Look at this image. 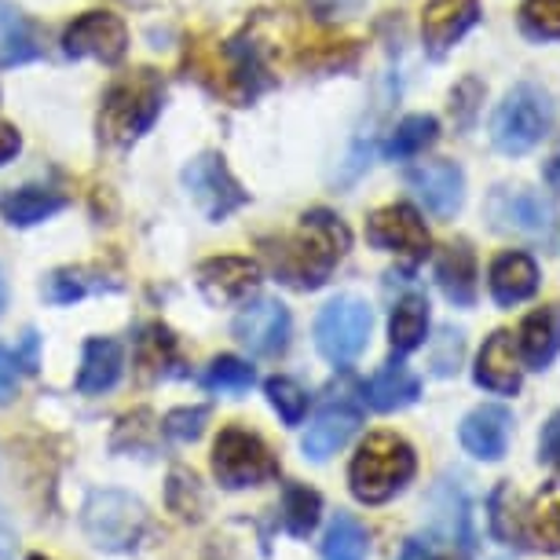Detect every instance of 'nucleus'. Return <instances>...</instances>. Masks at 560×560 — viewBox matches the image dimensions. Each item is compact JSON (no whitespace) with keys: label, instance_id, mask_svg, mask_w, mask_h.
<instances>
[{"label":"nucleus","instance_id":"obj_1","mask_svg":"<svg viewBox=\"0 0 560 560\" xmlns=\"http://www.w3.org/2000/svg\"><path fill=\"white\" fill-rule=\"evenodd\" d=\"M352 235H348L345 220L330 209H308L293 235L279 238L268 249L271 268L282 282L298 290H319L334 275L337 264L345 260Z\"/></svg>","mask_w":560,"mask_h":560},{"label":"nucleus","instance_id":"obj_2","mask_svg":"<svg viewBox=\"0 0 560 560\" xmlns=\"http://www.w3.org/2000/svg\"><path fill=\"white\" fill-rule=\"evenodd\" d=\"M165 107V84L154 70H129L107 89L100 107V140L110 147H132L154 129Z\"/></svg>","mask_w":560,"mask_h":560},{"label":"nucleus","instance_id":"obj_3","mask_svg":"<svg viewBox=\"0 0 560 560\" xmlns=\"http://www.w3.org/2000/svg\"><path fill=\"white\" fill-rule=\"evenodd\" d=\"M418 458L415 447L396 432H370L359 443L352 465H348V488L363 505H382L396 499L415 480Z\"/></svg>","mask_w":560,"mask_h":560},{"label":"nucleus","instance_id":"obj_4","mask_svg":"<svg viewBox=\"0 0 560 560\" xmlns=\"http://www.w3.org/2000/svg\"><path fill=\"white\" fill-rule=\"evenodd\" d=\"M557 107L553 96L535 81H521L505 92V100L491 114V143L505 158H521L535 151L553 132Z\"/></svg>","mask_w":560,"mask_h":560},{"label":"nucleus","instance_id":"obj_5","mask_svg":"<svg viewBox=\"0 0 560 560\" xmlns=\"http://www.w3.org/2000/svg\"><path fill=\"white\" fill-rule=\"evenodd\" d=\"M213 472L224 488L242 491V488H257V483L279 477V462H275L271 447L257 436V432L231 425L217 436Z\"/></svg>","mask_w":560,"mask_h":560},{"label":"nucleus","instance_id":"obj_6","mask_svg":"<svg viewBox=\"0 0 560 560\" xmlns=\"http://www.w3.org/2000/svg\"><path fill=\"white\" fill-rule=\"evenodd\" d=\"M374 330V312L359 298H337L315 319V348L334 366H348L363 355V348Z\"/></svg>","mask_w":560,"mask_h":560},{"label":"nucleus","instance_id":"obj_7","mask_svg":"<svg viewBox=\"0 0 560 560\" xmlns=\"http://www.w3.org/2000/svg\"><path fill=\"white\" fill-rule=\"evenodd\" d=\"M184 191L209 224H224L231 213H238V209L249 202V191L228 168L224 154H213V151L198 154L195 162L184 168Z\"/></svg>","mask_w":560,"mask_h":560},{"label":"nucleus","instance_id":"obj_8","mask_svg":"<svg viewBox=\"0 0 560 560\" xmlns=\"http://www.w3.org/2000/svg\"><path fill=\"white\" fill-rule=\"evenodd\" d=\"M84 535L92 538V546L100 549H132L140 542L143 527H147V510L140 499L125 491H96L84 505Z\"/></svg>","mask_w":560,"mask_h":560},{"label":"nucleus","instance_id":"obj_9","mask_svg":"<svg viewBox=\"0 0 560 560\" xmlns=\"http://www.w3.org/2000/svg\"><path fill=\"white\" fill-rule=\"evenodd\" d=\"M488 220L494 231L502 235H516V238H532V242H546L557 228V209L542 191H532V187H494L488 195Z\"/></svg>","mask_w":560,"mask_h":560},{"label":"nucleus","instance_id":"obj_10","mask_svg":"<svg viewBox=\"0 0 560 560\" xmlns=\"http://www.w3.org/2000/svg\"><path fill=\"white\" fill-rule=\"evenodd\" d=\"M366 242L382 253H396V257L407 260L410 268L425 260L432 249L425 220H421L415 206H404V202L382 206L366 217Z\"/></svg>","mask_w":560,"mask_h":560},{"label":"nucleus","instance_id":"obj_11","mask_svg":"<svg viewBox=\"0 0 560 560\" xmlns=\"http://www.w3.org/2000/svg\"><path fill=\"white\" fill-rule=\"evenodd\" d=\"M62 51L70 59H96L118 67L129 51V30L114 12H84L62 34Z\"/></svg>","mask_w":560,"mask_h":560},{"label":"nucleus","instance_id":"obj_12","mask_svg":"<svg viewBox=\"0 0 560 560\" xmlns=\"http://www.w3.org/2000/svg\"><path fill=\"white\" fill-rule=\"evenodd\" d=\"M235 337L238 345L246 348L249 355L257 359H279L290 348V334H293V319L290 308L275 298L253 301L235 315Z\"/></svg>","mask_w":560,"mask_h":560},{"label":"nucleus","instance_id":"obj_13","mask_svg":"<svg viewBox=\"0 0 560 560\" xmlns=\"http://www.w3.org/2000/svg\"><path fill=\"white\" fill-rule=\"evenodd\" d=\"M260 282H264L260 264L249 257H209L206 264H198V290L217 308L246 304L260 290Z\"/></svg>","mask_w":560,"mask_h":560},{"label":"nucleus","instance_id":"obj_14","mask_svg":"<svg viewBox=\"0 0 560 560\" xmlns=\"http://www.w3.org/2000/svg\"><path fill=\"white\" fill-rule=\"evenodd\" d=\"M483 19L480 0H425L421 12V45L432 59H443Z\"/></svg>","mask_w":560,"mask_h":560},{"label":"nucleus","instance_id":"obj_15","mask_svg":"<svg viewBox=\"0 0 560 560\" xmlns=\"http://www.w3.org/2000/svg\"><path fill=\"white\" fill-rule=\"evenodd\" d=\"M407 187L432 217L454 220L465 206V173L454 162H421L407 173Z\"/></svg>","mask_w":560,"mask_h":560},{"label":"nucleus","instance_id":"obj_16","mask_svg":"<svg viewBox=\"0 0 560 560\" xmlns=\"http://www.w3.org/2000/svg\"><path fill=\"white\" fill-rule=\"evenodd\" d=\"M472 382H477L483 393H494V396L521 393L524 363H521V352H516V341L510 330H494L488 341H483L477 366H472Z\"/></svg>","mask_w":560,"mask_h":560},{"label":"nucleus","instance_id":"obj_17","mask_svg":"<svg viewBox=\"0 0 560 560\" xmlns=\"http://www.w3.org/2000/svg\"><path fill=\"white\" fill-rule=\"evenodd\" d=\"M458 440L477 462H502L513 440V415L499 404H483L462 418Z\"/></svg>","mask_w":560,"mask_h":560},{"label":"nucleus","instance_id":"obj_18","mask_svg":"<svg viewBox=\"0 0 560 560\" xmlns=\"http://www.w3.org/2000/svg\"><path fill=\"white\" fill-rule=\"evenodd\" d=\"M538 264L532 253L524 249H505L499 257L491 260V271H488V290H491V301L499 308H516V304L532 301L538 293Z\"/></svg>","mask_w":560,"mask_h":560},{"label":"nucleus","instance_id":"obj_19","mask_svg":"<svg viewBox=\"0 0 560 560\" xmlns=\"http://www.w3.org/2000/svg\"><path fill=\"white\" fill-rule=\"evenodd\" d=\"M516 352L527 370H549L560 355V304H542L521 323Z\"/></svg>","mask_w":560,"mask_h":560},{"label":"nucleus","instance_id":"obj_20","mask_svg":"<svg viewBox=\"0 0 560 560\" xmlns=\"http://www.w3.org/2000/svg\"><path fill=\"white\" fill-rule=\"evenodd\" d=\"M436 287L443 290L454 308H472L480 293L477 282V253H472L469 242H451V246L440 249L436 257Z\"/></svg>","mask_w":560,"mask_h":560},{"label":"nucleus","instance_id":"obj_21","mask_svg":"<svg viewBox=\"0 0 560 560\" xmlns=\"http://www.w3.org/2000/svg\"><path fill=\"white\" fill-rule=\"evenodd\" d=\"M359 425H363V415L352 404H330L326 410H319V418L312 421L308 432H304L301 447L312 462H326L330 454H337L341 447H348V440L355 436Z\"/></svg>","mask_w":560,"mask_h":560},{"label":"nucleus","instance_id":"obj_22","mask_svg":"<svg viewBox=\"0 0 560 560\" xmlns=\"http://www.w3.org/2000/svg\"><path fill=\"white\" fill-rule=\"evenodd\" d=\"M524 546L560 553V480H546L521 513Z\"/></svg>","mask_w":560,"mask_h":560},{"label":"nucleus","instance_id":"obj_23","mask_svg":"<svg viewBox=\"0 0 560 560\" xmlns=\"http://www.w3.org/2000/svg\"><path fill=\"white\" fill-rule=\"evenodd\" d=\"M125 370V352L118 341L110 337H89L81 352V370H78V393L84 396H100L110 393L121 382Z\"/></svg>","mask_w":560,"mask_h":560},{"label":"nucleus","instance_id":"obj_24","mask_svg":"<svg viewBox=\"0 0 560 560\" xmlns=\"http://www.w3.org/2000/svg\"><path fill=\"white\" fill-rule=\"evenodd\" d=\"M363 393H366V404L374 407V410H382V415H393V410H404L410 404H418L421 377L407 363H385L363 385Z\"/></svg>","mask_w":560,"mask_h":560},{"label":"nucleus","instance_id":"obj_25","mask_svg":"<svg viewBox=\"0 0 560 560\" xmlns=\"http://www.w3.org/2000/svg\"><path fill=\"white\" fill-rule=\"evenodd\" d=\"M34 59H40V40L34 23L15 4L0 0V70L23 67V62Z\"/></svg>","mask_w":560,"mask_h":560},{"label":"nucleus","instance_id":"obj_26","mask_svg":"<svg viewBox=\"0 0 560 560\" xmlns=\"http://www.w3.org/2000/svg\"><path fill=\"white\" fill-rule=\"evenodd\" d=\"M67 209V198L51 187H19V191L0 198V217L8 220L12 228H34L45 224L56 213Z\"/></svg>","mask_w":560,"mask_h":560},{"label":"nucleus","instance_id":"obj_27","mask_svg":"<svg viewBox=\"0 0 560 560\" xmlns=\"http://www.w3.org/2000/svg\"><path fill=\"white\" fill-rule=\"evenodd\" d=\"M429 337V301L425 293H407V298L396 301L393 319H388V341H393V352L407 355L415 348L425 345Z\"/></svg>","mask_w":560,"mask_h":560},{"label":"nucleus","instance_id":"obj_28","mask_svg":"<svg viewBox=\"0 0 560 560\" xmlns=\"http://www.w3.org/2000/svg\"><path fill=\"white\" fill-rule=\"evenodd\" d=\"M436 140H440V121L432 118V114H407V118L388 132L385 158H393V162H410V158L425 154L429 147H436Z\"/></svg>","mask_w":560,"mask_h":560},{"label":"nucleus","instance_id":"obj_29","mask_svg":"<svg viewBox=\"0 0 560 560\" xmlns=\"http://www.w3.org/2000/svg\"><path fill=\"white\" fill-rule=\"evenodd\" d=\"M100 290H114V287L103 282L100 271H89V268H59V271H51L45 279V287H40L48 304H73V301L92 298V293H100Z\"/></svg>","mask_w":560,"mask_h":560},{"label":"nucleus","instance_id":"obj_30","mask_svg":"<svg viewBox=\"0 0 560 560\" xmlns=\"http://www.w3.org/2000/svg\"><path fill=\"white\" fill-rule=\"evenodd\" d=\"M521 513L524 505L516 499V488L510 480L499 483L488 499V524H491V535L499 538L505 546H524V535H521Z\"/></svg>","mask_w":560,"mask_h":560},{"label":"nucleus","instance_id":"obj_31","mask_svg":"<svg viewBox=\"0 0 560 560\" xmlns=\"http://www.w3.org/2000/svg\"><path fill=\"white\" fill-rule=\"evenodd\" d=\"M323 516V499L319 491L304 488V483H290L287 494H282V524L293 538H308L315 527H319Z\"/></svg>","mask_w":560,"mask_h":560},{"label":"nucleus","instance_id":"obj_32","mask_svg":"<svg viewBox=\"0 0 560 560\" xmlns=\"http://www.w3.org/2000/svg\"><path fill=\"white\" fill-rule=\"evenodd\" d=\"M370 535L352 513H337L323 542V560H366Z\"/></svg>","mask_w":560,"mask_h":560},{"label":"nucleus","instance_id":"obj_33","mask_svg":"<svg viewBox=\"0 0 560 560\" xmlns=\"http://www.w3.org/2000/svg\"><path fill=\"white\" fill-rule=\"evenodd\" d=\"M202 385L209 388V393H217V396H242V393H249V388L257 385V370H253L246 359L220 355V359L209 363Z\"/></svg>","mask_w":560,"mask_h":560},{"label":"nucleus","instance_id":"obj_34","mask_svg":"<svg viewBox=\"0 0 560 560\" xmlns=\"http://www.w3.org/2000/svg\"><path fill=\"white\" fill-rule=\"evenodd\" d=\"M264 393H268V404L275 407V415L287 421V425H301V421L308 418L312 396L304 393L293 377H271V382L264 385Z\"/></svg>","mask_w":560,"mask_h":560},{"label":"nucleus","instance_id":"obj_35","mask_svg":"<svg viewBox=\"0 0 560 560\" xmlns=\"http://www.w3.org/2000/svg\"><path fill=\"white\" fill-rule=\"evenodd\" d=\"M521 30L527 40H560V0H524Z\"/></svg>","mask_w":560,"mask_h":560},{"label":"nucleus","instance_id":"obj_36","mask_svg":"<svg viewBox=\"0 0 560 560\" xmlns=\"http://www.w3.org/2000/svg\"><path fill=\"white\" fill-rule=\"evenodd\" d=\"M140 363L151 370V374H165L168 363H176V337L165 330V326H147L140 337Z\"/></svg>","mask_w":560,"mask_h":560},{"label":"nucleus","instance_id":"obj_37","mask_svg":"<svg viewBox=\"0 0 560 560\" xmlns=\"http://www.w3.org/2000/svg\"><path fill=\"white\" fill-rule=\"evenodd\" d=\"M483 81L477 78H465L462 84H454V92H451V118L454 125L465 132V129H472V121H477V114H480V103H483Z\"/></svg>","mask_w":560,"mask_h":560},{"label":"nucleus","instance_id":"obj_38","mask_svg":"<svg viewBox=\"0 0 560 560\" xmlns=\"http://www.w3.org/2000/svg\"><path fill=\"white\" fill-rule=\"evenodd\" d=\"M206 421H209V410L206 407H179L173 410V415L165 418V432L173 440H198L202 436V429H206Z\"/></svg>","mask_w":560,"mask_h":560},{"label":"nucleus","instance_id":"obj_39","mask_svg":"<svg viewBox=\"0 0 560 560\" xmlns=\"http://www.w3.org/2000/svg\"><path fill=\"white\" fill-rule=\"evenodd\" d=\"M440 348H443V352L432 355V370H436L440 377L458 374V363H462V352H465V337L458 330H443Z\"/></svg>","mask_w":560,"mask_h":560},{"label":"nucleus","instance_id":"obj_40","mask_svg":"<svg viewBox=\"0 0 560 560\" xmlns=\"http://www.w3.org/2000/svg\"><path fill=\"white\" fill-rule=\"evenodd\" d=\"M366 0H308V12L319 19V23H341V19L359 15Z\"/></svg>","mask_w":560,"mask_h":560},{"label":"nucleus","instance_id":"obj_41","mask_svg":"<svg viewBox=\"0 0 560 560\" xmlns=\"http://www.w3.org/2000/svg\"><path fill=\"white\" fill-rule=\"evenodd\" d=\"M538 462L560 465V410H553L542 425V436H538Z\"/></svg>","mask_w":560,"mask_h":560},{"label":"nucleus","instance_id":"obj_42","mask_svg":"<svg viewBox=\"0 0 560 560\" xmlns=\"http://www.w3.org/2000/svg\"><path fill=\"white\" fill-rule=\"evenodd\" d=\"M19 396V355L0 345V407Z\"/></svg>","mask_w":560,"mask_h":560},{"label":"nucleus","instance_id":"obj_43","mask_svg":"<svg viewBox=\"0 0 560 560\" xmlns=\"http://www.w3.org/2000/svg\"><path fill=\"white\" fill-rule=\"evenodd\" d=\"M399 560H458L454 553H443V549H432L429 542H421V538H415V542H407L404 557Z\"/></svg>","mask_w":560,"mask_h":560},{"label":"nucleus","instance_id":"obj_44","mask_svg":"<svg viewBox=\"0 0 560 560\" xmlns=\"http://www.w3.org/2000/svg\"><path fill=\"white\" fill-rule=\"evenodd\" d=\"M19 147H23V136H19L12 125L0 121V165L12 162V158L19 154Z\"/></svg>","mask_w":560,"mask_h":560},{"label":"nucleus","instance_id":"obj_45","mask_svg":"<svg viewBox=\"0 0 560 560\" xmlns=\"http://www.w3.org/2000/svg\"><path fill=\"white\" fill-rule=\"evenodd\" d=\"M12 546H15V535H12V527H8L4 513H0V560H8V553H12Z\"/></svg>","mask_w":560,"mask_h":560},{"label":"nucleus","instance_id":"obj_46","mask_svg":"<svg viewBox=\"0 0 560 560\" xmlns=\"http://www.w3.org/2000/svg\"><path fill=\"white\" fill-rule=\"evenodd\" d=\"M8 304V282H4V271H0V312H4Z\"/></svg>","mask_w":560,"mask_h":560},{"label":"nucleus","instance_id":"obj_47","mask_svg":"<svg viewBox=\"0 0 560 560\" xmlns=\"http://www.w3.org/2000/svg\"><path fill=\"white\" fill-rule=\"evenodd\" d=\"M30 560H48V557H30Z\"/></svg>","mask_w":560,"mask_h":560}]
</instances>
